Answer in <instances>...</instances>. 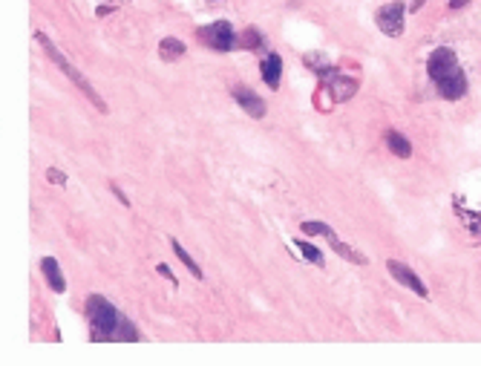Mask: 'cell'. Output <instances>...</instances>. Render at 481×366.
Returning a JSON list of instances; mask_svg holds the SVG:
<instances>
[{
    "mask_svg": "<svg viewBox=\"0 0 481 366\" xmlns=\"http://www.w3.org/2000/svg\"><path fill=\"white\" fill-rule=\"evenodd\" d=\"M87 317L92 326V340H124V343H136L142 335L115 306L101 297V294H90L87 297Z\"/></svg>",
    "mask_w": 481,
    "mask_h": 366,
    "instance_id": "cell-1",
    "label": "cell"
},
{
    "mask_svg": "<svg viewBox=\"0 0 481 366\" xmlns=\"http://www.w3.org/2000/svg\"><path fill=\"white\" fill-rule=\"evenodd\" d=\"M427 72H430V78L438 84L441 99L458 101L461 95L467 92V75H464V69H461L458 58L450 47H441L427 58Z\"/></svg>",
    "mask_w": 481,
    "mask_h": 366,
    "instance_id": "cell-2",
    "label": "cell"
},
{
    "mask_svg": "<svg viewBox=\"0 0 481 366\" xmlns=\"http://www.w3.org/2000/svg\"><path fill=\"white\" fill-rule=\"evenodd\" d=\"M35 41H37V44H41V47L47 49V55L52 58V64H55L58 69H61V72L67 75V78H69V81H72L75 87H78V90H81V92L87 95V99H90V104H95V107H99L101 113H107V104H104V99L99 95V90H95V87H92V84H90V81L84 78V72H81L78 67L67 61V58L61 55V49H58V47H55L52 41H49V38H47L44 32H35Z\"/></svg>",
    "mask_w": 481,
    "mask_h": 366,
    "instance_id": "cell-3",
    "label": "cell"
},
{
    "mask_svg": "<svg viewBox=\"0 0 481 366\" xmlns=\"http://www.w3.org/2000/svg\"><path fill=\"white\" fill-rule=\"evenodd\" d=\"M196 35H199V41L208 49H214V52H230V49H237V44H239V35L234 32V26H230L228 21L208 24Z\"/></svg>",
    "mask_w": 481,
    "mask_h": 366,
    "instance_id": "cell-4",
    "label": "cell"
},
{
    "mask_svg": "<svg viewBox=\"0 0 481 366\" xmlns=\"http://www.w3.org/2000/svg\"><path fill=\"white\" fill-rule=\"evenodd\" d=\"M403 15H407V6H403L400 0H392V3H387V6L378 9L375 21H378V26H380L383 35L398 38V35L403 32Z\"/></svg>",
    "mask_w": 481,
    "mask_h": 366,
    "instance_id": "cell-5",
    "label": "cell"
},
{
    "mask_svg": "<svg viewBox=\"0 0 481 366\" xmlns=\"http://www.w3.org/2000/svg\"><path fill=\"white\" fill-rule=\"evenodd\" d=\"M387 272L400 283V285H407L410 292H415L418 297H430V292H427V285H424V280H421L410 265H403V263H398V260H389L387 263Z\"/></svg>",
    "mask_w": 481,
    "mask_h": 366,
    "instance_id": "cell-6",
    "label": "cell"
},
{
    "mask_svg": "<svg viewBox=\"0 0 481 366\" xmlns=\"http://www.w3.org/2000/svg\"><path fill=\"white\" fill-rule=\"evenodd\" d=\"M230 95H234V101L248 113V115H251V119H262V115H265V101L260 99V95L254 92V90H248V87H234V92H230Z\"/></svg>",
    "mask_w": 481,
    "mask_h": 366,
    "instance_id": "cell-7",
    "label": "cell"
},
{
    "mask_svg": "<svg viewBox=\"0 0 481 366\" xmlns=\"http://www.w3.org/2000/svg\"><path fill=\"white\" fill-rule=\"evenodd\" d=\"M41 272H44V277H47V283H49L52 292H58V294L67 292V280H64L61 265H58L55 257H44V260H41Z\"/></svg>",
    "mask_w": 481,
    "mask_h": 366,
    "instance_id": "cell-8",
    "label": "cell"
},
{
    "mask_svg": "<svg viewBox=\"0 0 481 366\" xmlns=\"http://www.w3.org/2000/svg\"><path fill=\"white\" fill-rule=\"evenodd\" d=\"M280 78H282V58L277 52L265 55V61H262V81L271 87V90H277L280 87Z\"/></svg>",
    "mask_w": 481,
    "mask_h": 366,
    "instance_id": "cell-9",
    "label": "cell"
},
{
    "mask_svg": "<svg viewBox=\"0 0 481 366\" xmlns=\"http://www.w3.org/2000/svg\"><path fill=\"white\" fill-rule=\"evenodd\" d=\"M387 144H389V150L395 153V156H400V159H410L412 156L410 139L403 136V133H398V130H387Z\"/></svg>",
    "mask_w": 481,
    "mask_h": 366,
    "instance_id": "cell-10",
    "label": "cell"
},
{
    "mask_svg": "<svg viewBox=\"0 0 481 366\" xmlns=\"http://www.w3.org/2000/svg\"><path fill=\"white\" fill-rule=\"evenodd\" d=\"M187 52V47L179 41V38H164V41L159 44V55L162 61H179V58Z\"/></svg>",
    "mask_w": 481,
    "mask_h": 366,
    "instance_id": "cell-11",
    "label": "cell"
},
{
    "mask_svg": "<svg viewBox=\"0 0 481 366\" xmlns=\"http://www.w3.org/2000/svg\"><path fill=\"white\" fill-rule=\"evenodd\" d=\"M300 231L305 237H323V240H332L335 237V228L326 225V222H303Z\"/></svg>",
    "mask_w": 481,
    "mask_h": 366,
    "instance_id": "cell-12",
    "label": "cell"
},
{
    "mask_svg": "<svg viewBox=\"0 0 481 366\" xmlns=\"http://www.w3.org/2000/svg\"><path fill=\"white\" fill-rule=\"evenodd\" d=\"M173 254H176V257L182 260V265H185V268H190V274H194L196 280H202V268L196 265V260H194V257H190V254L185 251V248H182V245H179L176 240H173Z\"/></svg>",
    "mask_w": 481,
    "mask_h": 366,
    "instance_id": "cell-13",
    "label": "cell"
},
{
    "mask_svg": "<svg viewBox=\"0 0 481 366\" xmlns=\"http://www.w3.org/2000/svg\"><path fill=\"white\" fill-rule=\"evenodd\" d=\"M294 245L300 248V254H303L305 260H309V263H314L317 268H323V265H326V260H323V254L317 251V248H314L312 242H305V240H294Z\"/></svg>",
    "mask_w": 481,
    "mask_h": 366,
    "instance_id": "cell-14",
    "label": "cell"
},
{
    "mask_svg": "<svg viewBox=\"0 0 481 366\" xmlns=\"http://www.w3.org/2000/svg\"><path fill=\"white\" fill-rule=\"evenodd\" d=\"M242 41H245V47H248V49H254V52H257V49L262 47V35H260L257 29H248Z\"/></svg>",
    "mask_w": 481,
    "mask_h": 366,
    "instance_id": "cell-15",
    "label": "cell"
},
{
    "mask_svg": "<svg viewBox=\"0 0 481 366\" xmlns=\"http://www.w3.org/2000/svg\"><path fill=\"white\" fill-rule=\"evenodd\" d=\"M47 179H49V182H55V185H67V173H61V170L49 167V170H47Z\"/></svg>",
    "mask_w": 481,
    "mask_h": 366,
    "instance_id": "cell-16",
    "label": "cell"
},
{
    "mask_svg": "<svg viewBox=\"0 0 481 366\" xmlns=\"http://www.w3.org/2000/svg\"><path fill=\"white\" fill-rule=\"evenodd\" d=\"M156 272H159V274H162V277H167V280H170V283H173V285H176V277H173V272H170V268H167V265H164V263H159V265H156Z\"/></svg>",
    "mask_w": 481,
    "mask_h": 366,
    "instance_id": "cell-17",
    "label": "cell"
},
{
    "mask_svg": "<svg viewBox=\"0 0 481 366\" xmlns=\"http://www.w3.org/2000/svg\"><path fill=\"white\" fill-rule=\"evenodd\" d=\"M110 188H112V194H115V197H119V199H121V205H130V199H127V197H124V190H121V188H119V185H115V182H112V185H110Z\"/></svg>",
    "mask_w": 481,
    "mask_h": 366,
    "instance_id": "cell-18",
    "label": "cell"
},
{
    "mask_svg": "<svg viewBox=\"0 0 481 366\" xmlns=\"http://www.w3.org/2000/svg\"><path fill=\"white\" fill-rule=\"evenodd\" d=\"M464 3H467V0H453V3H450V6H453V9H461V6H464Z\"/></svg>",
    "mask_w": 481,
    "mask_h": 366,
    "instance_id": "cell-19",
    "label": "cell"
}]
</instances>
